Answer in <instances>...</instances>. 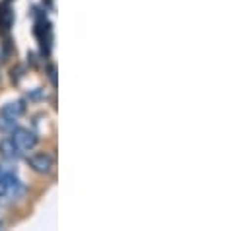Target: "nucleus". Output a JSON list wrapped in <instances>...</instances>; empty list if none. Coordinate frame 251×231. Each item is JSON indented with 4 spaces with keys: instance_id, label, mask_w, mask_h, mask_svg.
<instances>
[{
    "instance_id": "1",
    "label": "nucleus",
    "mask_w": 251,
    "mask_h": 231,
    "mask_svg": "<svg viewBox=\"0 0 251 231\" xmlns=\"http://www.w3.org/2000/svg\"><path fill=\"white\" fill-rule=\"evenodd\" d=\"M0 194L8 198H18L24 194V183L16 177L14 171L2 169V165H0Z\"/></svg>"
},
{
    "instance_id": "2",
    "label": "nucleus",
    "mask_w": 251,
    "mask_h": 231,
    "mask_svg": "<svg viewBox=\"0 0 251 231\" xmlns=\"http://www.w3.org/2000/svg\"><path fill=\"white\" fill-rule=\"evenodd\" d=\"M10 134H12L10 138L14 140V144H16L22 152H31V150L37 146V142H39V136H37L33 130L24 128V126H16V128H12Z\"/></svg>"
},
{
    "instance_id": "3",
    "label": "nucleus",
    "mask_w": 251,
    "mask_h": 231,
    "mask_svg": "<svg viewBox=\"0 0 251 231\" xmlns=\"http://www.w3.org/2000/svg\"><path fill=\"white\" fill-rule=\"evenodd\" d=\"M27 165H29L35 173L49 175L53 171V167H55V162H53V158H51L49 154L39 152V154H33V156L27 158Z\"/></svg>"
},
{
    "instance_id": "4",
    "label": "nucleus",
    "mask_w": 251,
    "mask_h": 231,
    "mask_svg": "<svg viewBox=\"0 0 251 231\" xmlns=\"http://www.w3.org/2000/svg\"><path fill=\"white\" fill-rule=\"evenodd\" d=\"M0 156L6 162H18L24 156V152L14 144L12 138H4V140H0Z\"/></svg>"
},
{
    "instance_id": "5",
    "label": "nucleus",
    "mask_w": 251,
    "mask_h": 231,
    "mask_svg": "<svg viewBox=\"0 0 251 231\" xmlns=\"http://www.w3.org/2000/svg\"><path fill=\"white\" fill-rule=\"evenodd\" d=\"M24 113H25V101H24V99L10 101V103H6V105L0 109V115L8 116V118H14V120H18Z\"/></svg>"
},
{
    "instance_id": "6",
    "label": "nucleus",
    "mask_w": 251,
    "mask_h": 231,
    "mask_svg": "<svg viewBox=\"0 0 251 231\" xmlns=\"http://www.w3.org/2000/svg\"><path fill=\"white\" fill-rule=\"evenodd\" d=\"M12 128H16V120L0 115V130H2V132H12Z\"/></svg>"
},
{
    "instance_id": "7",
    "label": "nucleus",
    "mask_w": 251,
    "mask_h": 231,
    "mask_svg": "<svg viewBox=\"0 0 251 231\" xmlns=\"http://www.w3.org/2000/svg\"><path fill=\"white\" fill-rule=\"evenodd\" d=\"M47 72H49V80L53 86H57V66L55 64H49L47 66Z\"/></svg>"
}]
</instances>
